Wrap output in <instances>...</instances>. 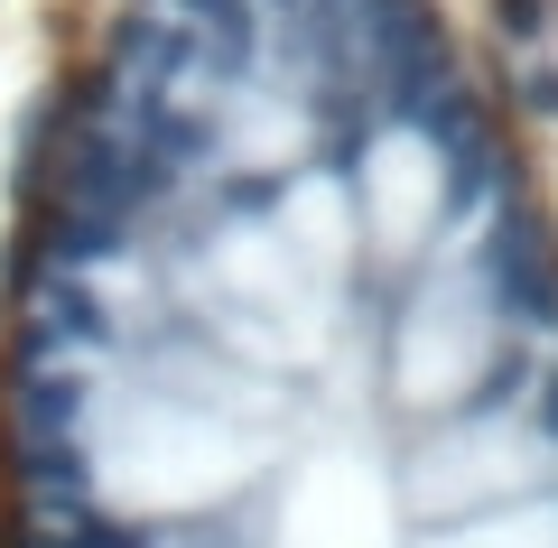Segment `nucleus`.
I'll use <instances>...</instances> for the list:
<instances>
[{"label":"nucleus","mask_w":558,"mask_h":548,"mask_svg":"<svg viewBox=\"0 0 558 548\" xmlns=\"http://www.w3.org/2000/svg\"><path fill=\"white\" fill-rule=\"evenodd\" d=\"M0 548H558V149L484 0H47Z\"/></svg>","instance_id":"obj_1"}]
</instances>
